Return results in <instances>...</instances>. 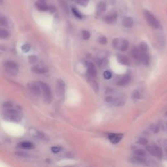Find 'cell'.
<instances>
[{
    "instance_id": "30",
    "label": "cell",
    "mask_w": 167,
    "mask_h": 167,
    "mask_svg": "<svg viewBox=\"0 0 167 167\" xmlns=\"http://www.w3.org/2000/svg\"><path fill=\"white\" fill-rule=\"evenodd\" d=\"M112 45L114 48H119V41L118 39H114L112 41Z\"/></svg>"
},
{
    "instance_id": "10",
    "label": "cell",
    "mask_w": 167,
    "mask_h": 167,
    "mask_svg": "<svg viewBox=\"0 0 167 167\" xmlns=\"http://www.w3.org/2000/svg\"><path fill=\"white\" fill-rule=\"evenodd\" d=\"M133 24H134V22H133V20L131 17H125L122 20V24L125 28H131L133 26Z\"/></svg>"
},
{
    "instance_id": "45",
    "label": "cell",
    "mask_w": 167,
    "mask_h": 167,
    "mask_svg": "<svg viewBox=\"0 0 167 167\" xmlns=\"http://www.w3.org/2000/svg\"><path fill=\"white\" fill-rule=\"evenodd\" d=\"M166 115L167 116V112H166Z\"/></svg>"
},
{
    "instance_id": "19",
    "label": "cell",
    "mask_w": 167,
    "mask_h": 167,
    "mask_svg": "<svg viewBox=\"0 0 167 167\" xmlns=\"http://www.w3.org/2000/svg\"><path fill=\"white\" fill-rule=\"evenodd\" d=\"M20 146L21 148L26 149V150H31V149L34 148V145H33L32 142H23L20 144Z\"/></svg>"
},
{
    "instance_id": "13",
    "label": "cell",
    "mask_w": 167,
    "mask_h": 167,
    "mask_svg": "<svg viewBox=\"0 0 167 167\" xmlns=\"http://www.w3.org/2000/svg\"><path fill=\"white\" fill-rule=\"evenodd\" d=\"M140 59L141 60L143 64L146 65H148L149 63H150V57H149V55L144 52H142L141 54H140Z\"/></svg>"
},
{
    "instance_id": "16",
    "label": "cell",
    "mask_w": 167,
    "mask_h": 167,
    "mask_svg": "<svg viewBox=\"0 0 167 167\" xmlns=\"http://www.w3.org/2000/svg\"><path fill=\"white\" fill-rule=\"evenodd\" d=\"M129 81H130L129 76L125 75L119 80L117 84H118V85L120 86H123L127 85V84L129 82Z\"/></svg>"
},
{
    "instance_id": "32",
    "label": "cell",
    "mask_w": 167,
    "mask_h": 167,
    "mask_svg": "<svg viewBox=\"0 0 167 167\" xmlns=\"http://www.w3.org/2000/svg\"><path fill=\"white\" fill-rule=\"evenodd\" d=\"M98 41H99L100 44H104L107 43V39H106V38L104 36H101L99 38V39H98Z\"/></svg>"
},
{
    "instance_id": "27",
    "label": "cell",
    "mask_w": 167,
    "mask_h": 167,
    "mask_svg": "<svg viewBox=\"0 0 167 167\" xmlns=\"http://www.w3.org/2000/svg\"><path fill=\"white\" fill-rule=\"evenodd\" d=\"M135 155L137 157H143L146 156V152L142 150H137L135 151Z\"/></svg>"
},
{
    "instance_id": "14",
    "label": "cell",
    "mask_w": 167,
    "mask_h": 167,
    "mask_svg": "<svg viewBox=\"0 0 167 167\" xmlns=\"http://www.w3.org/2000/svg\"><path fill=\"white\" fill-rule=\"evenodd\" d=\"M117 59L121 64H123L125 65H127L130 63V61L129 58L125 55H117Z\"/></svg>"
},
{
    "instance_id": "20",
    "label": "cell",
    "mask_w": 167,
    "mask_h": 167,
    "mask_svg": "<svg viewBox=\"0 0 167 167\" xmlns=\"http://www.w3.org/2000/svg\"><path fill=\"white\" fill-rule=\"evenodd\" d=\"M34 135L37 138H39V139H41V140H48L47 136H46L43 132H41V131L35 130Z\"/></svg>"
},
{
    "instance_id": "39",
    "label": "cell",
    "mask_w": 167,
    "mask_h": 167,
    "mask_svg": "<svg viewBox=\"0 0 167 167\" xmlns=\"http://www.w3.org/2000/svg\"><path fill=\"white\" fill-rule=\"evenodd\" d=\"M147 150L149 151V153H151L152 155H155V153H154V150H153V146H149L146 148Z\"/></svg>"
},
{
    "instance_id": "17",
    "label": "cell",
    "mask_w": 167,
    "mask_h": 167,
    "mask_svg": "<svg viewBox=\"0 0 167 167\" xmlns=\"http://www.w3.org/2000/svg\"><path fill=\"white\" fill-rule=\"evenodd\" d=\"M9 26V21L5 15L0 13V26H5L7 27Z\"/></svg>"
},
{
    "instance_id": "23",
    "label": "cell",
    "mask_w": 167,
    "mask_h": 167,
    "mask_svg": "<svg viewBox=\"0 0 167 167\" xmlns=\"http://www.w3.org/2000/svg\"><path fill=\"white\" fill-rule=\"evenodd\" d=\"M128 47H129V41L126 39H123L121 42V44L119 45V48L120 49V50L124 52V51L127 50Z\"/></svg>"
},
{
    "instance_id": "38",
    "label": "cell",
    "mask_w": 167,
    "mask_h": 167,
    "mask_svg": "<svg viewBox=\"0 0 167 167\" xmlns=\"http://www.w3.org/2000/svg\"><path fill=\"white\" fill-rule=\"evenodd\" d=\"M16 155H18V157H28L30 155H29L28 153H23V152H18L16 153Z\"/></svg>"
},
{
    "instance_id": "18",
    "label": "cell",
    "mask_w": 167,
    "mask_h": 167,
    "mask_svg": "<svg viewBox=\"0 0 167 167\" xmlns=\"http://www.w3.org/2000/svg\"><path fill=\"white\" fill-rule=\"evenodd\" d=\"M153 150H154L155 153V156H157L158 157H162V151L161 148H159V146H157L156 144H153Z\"/></svg>"
},
{
    "instance_id": "22",
    "label": "cell",
    "mask_w": 167,
    "mask_h": 167,
    "mask_svg": "<svg viewBox=\"0 0 167 167\" xmlns=\"http://www.w3.org/2000/svg\"><path fill=\"white\" fill-rule=\"evenodd\" d=\"M106 10V4L103 1H101L97 6V11L100 13L105 12Z\"/></svg>"
},
{
    "instance_id": "4",
    "label": "cell",
    "mask_w": 167,
    "mask_h": 167,
    "mask_svg": "<svg viewBox=\"0 0 167 167\" xmlns=\"http://www.w3.org/2000/svg\"><path fill=\"white\" fill-rule=\"evenodd\" d=\"M144 17L146 20V21L153 28L157 29L160 27V22L158 20L157 18L153 15L152 13L148 11H145L144 12Z\"/></svg>"
},
{
    "instance_id": "25",
    "label": "cell",
    "mask_w": 167,
    "mask_h": 167,
    "mask_svg": "<svg viewBox=\"0 0 167 167\" xmlns=\"http://www.w3.org/2000/svg\"><path fill=\"white\" fill-rule=\"evenodd\" d=\"M71 11H72V13H73V15H75V17H76L77 18H79V19H82V17L81 13L79 12V10H78L77 9H76L75 7H73Z\"/></svg>"
},
{
    "instance_id": "34",
    "label": "cell",
    "mask_w": 167,
    "mask_h": 167,
    "mask_svg": "<svg viewBox=\"0 0 167 167\" xmlns=\"http://www.w3.org/2000/svg\"><path fill=\"white\" fill-rule=\"evenodd\" d=\"M104 77L105 79H110L112 77V73L108 71H105L104 72Z\"/></svg>"
},
{
    "instance_id": "29",
    "label": "cell",
    "mask_w": 167,
    "mask_h": 167,
    "mask_svg": "<svg viewBox=\"0 0 167 167\" xmlns=\"http://www.w3.org/2000/svg\"><path fill=\"white\" fill-rule=\"evenodd\" d=\"M82 36L84 39L87 40L90 37V32H88V31L84 30V31H82Z\"/></svg>"
},
{
    "instance_id": "46",
    "label": "cell",
    "mask_w": 167,
    "mask_h": 167,
    "mask_svg": "<svg viewBox=\"0 0 167 167\" xmlns=\"http://www.w3.org/2000/svg\"><path fill=\"white\" fill-rule=\"evenodd\" d=\"M166 129H167V127H166Z\"/></svg>"
},
{
    "instance_id": "6",
    "label": "cell",
    "mask_w": 167,
    "mask_h": 167,
    "mask_svg": "<svg viewBox=\"0 0 167 167\" xmlns=\"http://www.w3.org/2000/svg\"><path fill=\"white\" fill-rule=\"evenodd\" d=\"M32 70L34 73L37 74H44L48 71V68L47 66L43 65V64H38L33 67Z\"/></svg>"
},
{
    "instance_id": "15",
    "label": "cell",
    "mask_w": 167,
    "mask_h": 167,
    "mask_svg": "<svg viewBox=\"0 0 167 167\" xmlns=\"http://www.w3.org/2000/svg\"><path fill=\"white\" fill-rule=\"evenodd\" d=\"M140 54H141V52H140L139 49H138L137 47H135V46H134L131 51V57H133V58L135 59H140Z\"/></svg>"
},
{
    "instance_id": "33",
    "label": "cell",
    "mask_w": 167,
    "mask_h": 167,
    "mask_svg": "<svg viewBox=\"0 0 167 167\" xmlns=\"http://www.w3.org/2000/svg\"><path fill=\"white\" fill-rule=\"evenodd\" d=\"M139 142V144H142V145H146V144L148 143V140H147L146 138L142 137V138H140L139 140V142Z\"/></svg>"
},
{
    "instance_id": "37",
    "label": "cell",
    "mask_w": 167,
    "mask_h": 167,
    "mask_svg": "<svg viewBox=\"0 0 167 167\" xmlns=\"http://www.w3.org/2000/svg\"><path fill=\"white\" fill-rule=\"evenodd\" d=\"M3 107L5 109H8V108H11L13 107V104L10 102H6L3 104Z\"/></svg>"
},
{
    "instance_id": "2",
    "label": "cell",
    "mask_w": 167,
    "mask_h": 167,
    "mask_svg": "<svg viewBox=\"0 0 167 167\" xmlns=\"http://www.w3.org/2000/svg\"><path fill=\"white\" fill-rule=\"evenodd\" d=\"M41 88V92L43 93L44 101L47 103H50L52 101L53 95L51 89L48 84L43 82H38Z\"/></svg>"
},
{
    "instance_id": "1",
    "label": "cell",
    "mask_w": 167,
    "mask_h": 167,
    "mask_svg": "<svg viewBox=\"0 0 167 167\" xmlns=\"http://www.w3.org/2000/svg\"><path fill=\"white\" fill-rule=\"evenodd\" d=\"M3 117L7 121L15 122V123L20 122L21 120L19 113L16 110H14L12 108L5 109L3 112Z\"/></svg>"
},
{
    "instance_id": "9",
    "label": "cell",
    "mask_w": 167,
    "mask_h": 167,
    "mask_svg": "<svg viewBox=\"0 0 167 167\" xmlns=\"http://www.w3.org/2000/svg\"><path fill=\"white\" fill-rule=\"evenodd\" d=\"M117 13L116 12H114L104 17V20L106 23L112 24L117 19Z\"/></svg>"
},
{
    "instance_id": "5",
    "label": "cell",
    "mask_w": 167,
    "mask_h": 167,
    "mask_svg": "<svg viewBox=\"0 0 167 167\" xmlns=\"http://www.w3.org/2000/svg\"><path fill=\"white\" fill-rule=\"evenodd\" d=\"M65 92V84L63 80L57 79L56 81V93L59 97L63 96Z\"/></svg>"
},
{
    "instance_id": "28",
    "label": "cell",
    "mask_w": 167,
    "mask_h": 167,
    "mask_svg": "<svg viewBox=\"0 0 167 167\" xmlns=\"http://www.w3.org/2000/svg\"><path fill=\"white\" fill-rule=\"evenodd\" d=\"M76 2H77V4H79L80 5L86 7L88 5L89 3V0H76Z\"/></svg>"
},
{
    "instance_id": "8",
    "label": "cell",
    "mask_w": 167,
    "mask_h": 167,
    "mask_svg": "<svg viewBox=\"0 0 167 167\" xmlns=\"http://www.w3.org/2000/svg\"><path fill=\"white\" fill-rule=\"evenodd\" d=\"M35 7L40 11H46L48 10V5L43 0H39L35 4Z\"/></svg>"
},
{
    "instance_id": "44",
    "label": "cell",
    "mask_w": 167,
    "mask_h": 167,
    "mask_svg": "<svg viewBox=\"0 0 167 167\" xmlns=\"http://www.w3.org/2000/svg\"><path fill=\"white\" fill-rule=\"evenodd\" d=\"M3 3V0H0V4Z\"/></svg>"
},
{
    "instance_id": "21",
    "label": "cell",
    "mask_w": 167,
    "mask_h": 167,
    "mask_svg": "<svg viewBox=\"0 0 167 167\" xmlns=\"http://www.w3.org/2000/svg\"><path fill=\"white\" fill-rule=\"evenodd\" d=\"M9 32L5 29L0 28V39H5L9 37Z\"/></svg>"
},
{
    "instance_id": "42",
    "label": "cell",
    "mask_w": 167,
    "mask_h": 167,
    "mask_svg": "<svg viewBox=\"0 0 167 167\" xmlns=\"http://www.w3.org/2000/svg\"><path fill=\"white\" fill-rule=\"evenodd\" d=\"M114 99V97L111 96H108L106 98V101L107 102H113Z\"/></svg>"
},
{
    "instance_id": "41",
    "label": "cell",
    "mask_w": 167,
    "mask_h": 167,
    "mask_svg": "<svg viewBox=\"0 0 167 167\" xmlns=\"http://www.w3.org/2000/svg\"><path fill=\"white\" fill-rule=\"evenodd\" d=\"M50 11V13H54L55 11H56V9H55V7L53 5H50V6H48V10Z\"/></svg>"
},
{
    "instance_id": "24",
    "label": "cell",
    "mask_w": 167,
    "mask_h": 167,
    "mask_svg": "<svg viewBox=\"0 0 167 167\" xmlns=\"http://www.w3.org/2000/svg\"><path fill=\"white\" fill-rule=\"evenodd\" d=\"M58 2L59 3V5L61 7L62 9H63L65 12L68 14L69 13V8H68V5L67 2L65 1V0H58Z\"/></svg>"
},
{
    "instance_id": "26",
    "label": "cell",
    "mask_w": 167,
    "mask_h": 167,
    "mask_svg": "<svg viewBox=\"0 0 167 167\" xmlns=\"http://www.w3.org/2000/svg\"><path fill=\"white\" fill-rule=\"evenodd\" d=\"M139 48L142 52H146V51L148 50V44H147L145 42H142V43H140V44Z\"/></svg>"
},
{
    "instance_id": "43",
    "label": "cell",
    "mask_w": 167,
    "mask_h": 167,
    "mask_svg": "<svg viewBox=\"0 0 167 167\" xmlns=\"http://www.w3.org/2000/svg\"><path fill=\"white\" fill-rule=\"evenodd\" d=\"M159 126H158V125H155L154 127V128H153V132H154L155 133H157L159 132Z\"/></svg>"
},
{
    "instance_id": "36",
    "label": "cell",
    "mask_w": 167,
    "mask_h": 167,
    "mask_svg": "<svg viewBox=\"0 0 167 167\" xmlns=\"http://www.w3.org/2000/svg\"><path fill=\"white\" fill-rule=\"evenodd\" d=\"M61 148L59 146H54L52 148V151L54 153H59V151H61Z\"/></svg>"
},
{
    "instance_id": "7",
    "label": "cell",
    "mask_w": 167,
    "mask_h": 167,
    "mask_svg": "<svg viewBox=\"0 0 167 167\" xmlns=\"http://www.w3.org/2000/svg\"><path fill=\"white\" fill-rule=\"evenodd\" d=\"M30 89L33 94L39 95L41 93V88L39 82H32L30 84Z\"/></svg>"
},
{
    "instance_id": "31",
    "label": "cell",
    "mask_w": 167,
    "mask_h": 167,
    "mask_svg": "<svg viewBox=\"0 0 167 167\" xmlns=\"http://www.w3.org/2000/svg\"><path fill=\"white\" fill-rule=\"evenodd\" d=\"M29 61H30L31 63H36V62L37 61V57L35 55H30V56L29 57Z\"/></svg>"
},
{
    "instance_id": "35",
    "label": "cell",
    "mask_w": 167,
    "mask_h": 167,
    "mask_svg": "<svg viewBox=\"0 0 167 167\" xmlns=\"http://www.w3.org/2000/svg\"><path fill=\"white\" fill-rule=\"evenodd\" d=\"M132 97L134 99H140V93L138 92V91H135V92H134L133 93Z\"/></svg>"
},
{
    "instance_id": "12",
    "label": "cell",
    "mask_w": 167,
    "mask_h": 167,
    "mask_svg": "<svg viewBox=\"0 0 167 167\" xmlns=\"http://www.w3.org/2000/svg\"><path fill=\"white\" fill-rule=\"evenodd\" d=\"M87 63V67H88V71L89 74L92 77H95L97 75V71L96 68H95V65H93L92 63L91 62H86Z\"/></svg>"
},
{
    "instance_id": "40",
    "label": "cell",
    "mask_w": 167,
    "mask_h": 167,
    "mask_svg": "<svg viewBox=\"0 0 167 167\" xmlns=\"http://www.w3.org/2000/svg\"><path fill=\"white\" fill-rule=\"evenodd\" d=\"M22 50L24 51V52H28L29 50H30V46L28 45V44H24V45L22 46Z\"/></svg>"
},
{
    "instance_id": "3",
    "label": "cell",
    "mask_w": 167,
    "mask_h": 167,
    "mask_svg": "<svg viewBox=\"0 0 167 167\" xmlns=\"http://www.w3.org/2000/svg\"><path fill=\"white\" fill-rule=\"evenodd\" d=\"M3 67L5 69V71L9 74L11 75H15L18 71V66L16 62L11 61V60H7L3 63Z\"/></svg>"
},
{
    "instance_id": "11",
    "label": "cell",
    "mask_w": 167,
    "mask_h": 167,
    "mask_svg": "<svg viewBox=\"0 0 167 167\" xmlns=\"http://www.w3.org/2000/svg\"><path fill=\"white\" fill-rule=\"evenodd\" d=\"M123 135L121 134H110L109 135V139L113 144H117L121 140Z\"/></svg>"
}]
</instances>
